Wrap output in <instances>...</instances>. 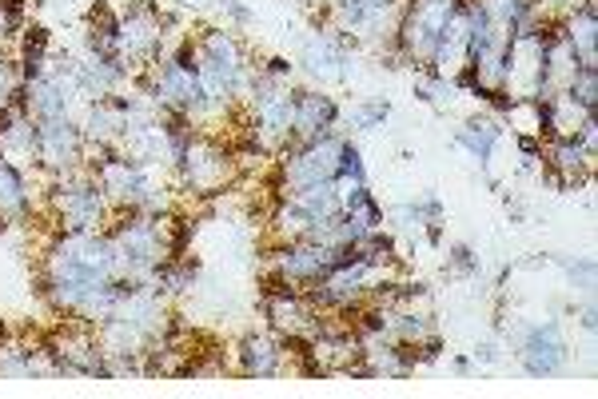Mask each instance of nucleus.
<instances>
[{
	"label": "nucleus",
	"instance_id": "obj_35",
	"mask_svg": "<svg viewBox=\"0 0 598 399\" xmlns=\"http://www.w3.org/2000/svg\"><path fill=\"white\" fill-rule=\"evenodd\" d=\"M0 8H4V12H16V16H24L28 0H0Z\"/></svg>",
	"mask_w": 598,
	"mask_h": 399
},
{
	"label": "nucleus",
	"instance_id": "obj_33",
	"mask_svg": "<svg viewBox=\"0 0 598 399\" xmlns=\"http://www.w3.org/2000/svg\"><path fill=\"white\" fill-rule=\"evenodd\" d=\"M535 4H539L543 12H551V8H555V12H567V8H575L579 0H535Z\"/></svg>",
	"mask_w": 598,
	"mask_h": 399
},
{
	"label": "nucleus",
	"instance_id": "obj_9",
	"mask_svg": "<svg viewBox=\"0 0 598 399\" xmlns=\"http://www.w3.org/2000/svg\"><path fill=\"white\" fill-rule=\"evenodd\" d=\"M511 352L523 360L527 376H559L567 368L571 344H567L559 320H543V324H519L511 332Z\"/></svg>",
	"mask_w": 598,
	"mask_h": 399
},
{
	"label": "nucleus",
	"instance_id": "obj_21",
	"mask_svg": "<svg viewBox=\"0 0 598 399\" xmlns=\"http://www.w3.org/2000/svg\"><path fill=\"white\" fill-rule=\"evenodd\" d=\"M339 176H343V180H355V184H367L363 152L355 148V140H343V148H339Z\"/></svg>",
	"mask_w": 598,
	"mask_h": 399
},
{
	"label": "nucleus",
	"instance_id": "obj_2",
	"mask_svg": "<svg viewBox=\"0 0 598 399\" xmlns=\"http://www.w3.org/2000/svg\"><path fill=\"white\" fill-rule=\"evenodd\" d=\"M168 224L172 216H148V212H120V220L108 228L116 252H120V272L128 280H156V268L172 260L168 252Z\"/></svg>",
	"mask_w": 598,
	"mask_h": 399
},
{
	"label": "nucleus",
	"instance_id": "obj_18",
	"mask_svg": "<svg viewBox=\"0 0 598 399\" xmlns=\"http://www.w3.org/2000/svg\"><path fill=\"white\" fill-rule=\"evenodd\" d=\"M563 92H567L583 112H598V64H579Z\"/></svg>",
	"mask_w": 598,
	"mask_h": 399
},
{
	"label": "nucleus",
	"instance_id": "obj_36",
	"mask_svg": "<svg viewBox=\"0 0 598 399\" xmlns=\"http://www.w3.org/2000/svg\"><path fill=\"white\" fill-rule=\"evenodd\" d=\"M8 336H12V328H8V324H4V320H0V344H4V340H8Z\"/></svg>",
	"mask_w": 598,
	"mask_h": 399
},
{
	"label": "nucleus",
	"instance_id": "obj_3",
	"mask_svg": "<svg viewBox=\"0 0 598 399\" xmlns=\"http://www.w3.org/2000/svg\"><path fill=\"white\" fill-rule=\"evenodd\" d=\"M48 204H52V216H56L60 232H96L116 212L112 200L104 196V188L96 184V176L88 168H72V172L52 176Z\"/></svg>",
	"mask_w": 598,
	"mask_h": 399
},
{
	"label": "nucleus",
	"instance_id": "obj_4",
	"mask_svg": "<svg viewBox=\"0 0 598 399\" xmlns=\"http://www.w3.org/2000/svg\"><path fill=\"white\" fill-rule=\"evenodd\" d=\"M176 20L156 4V0H128V8H120V32H116V48L132 68H152L160 56H168V28Z\"/></svg>",
	"mask_w": 598,
	"mask_h": 399
},
{
	"label": "nucleus",
	"instance_id": "obj_10",
	"mask_svg": "<svg viewBox=\"0 0 598 399\" xmlns=\"http://www.w3.org/2000/svg\"><path fill=\"white\" fill-rule=\"evenodd\" d=\"M288 368L284 340L276 332H248L236 344V372L248 380H276Z\"/></svg>",
	"mask_w": 598,
	"mask_h": 399
},
{
	"label": "nucleus",
	"instance_id": "obj_15",
	"mask_svg": "<svg viewBox=\"0 0 598 399\" xmlns=\"http://www.w3.org/2000/svg\"><path fill=\"white\" fill-rule=\"evenodd\" d=\"M48 44H52V36H48V28L44 24H32V28H24L20 32V56H16V76L24 80V84H36L52 64H48Z\"/></svg>",
	"mask_w": 598,
	"mask_h": 399
},
{
	"label": "nucleus",
	"instance_id": "obj_16",
	"mask_svg": "<svg viewBox=\"0 0 598 399\" xmlns=\"http://www.w3.org/2000/svg\"><path fill=\"white\" fill-rule=\"evenodd\" d=\"M196 280H200V260L192 256H172L156 268V284L164 296H184L188 288H196Z\"/></svg>",
	"mask_w": 598,
	"mask_h": 399
},
{
	"label": "nucleus",
	"instance_id": "obj_24",
	"mask_svg": "<svg viewBox=\"0 0 598 399\" xmlns=\"http://www.w3.org/2000/svg\"><path fill=\"white\" fill-rule=\"evenodd\" d=\"M515 148H519V156H523V168H531L535 160H543V136H535V132H519V136H515Z\"/></svg>",
	"mask_w": 598,
	"mask_h": 399
},
{
	"label": "nucleus",
	"instance_id": "obj_12",
	"mask_svg": "<svg viewBox=\"0 0 598 399\" xmlns=\"http://www.w3.org/2000/svg\"><path fill=\"white\" fill-rule=\"evenodd\" d=\"M563 36L583 64H598V0H579L563 16Z\"/></svg>",
	"mask_w": 598,
	"mask_h": 399
},
{
	"label": "nucleus",
	"instance_id": "obj_1",
	"mask_svg": "<svg viewBox=\"0 0 598 399\" xmlns=\"http://www.w3.org/2000/svg\"><path fill=\"white\" fill-rule=\"evenodd\" d=\"M192 44H196V80H200L204 96L220 112H228L236 100L248 96L256 64L248 60L244 44L228 28H204L200 36H192Z\"/></svg>",
	"mask_w": 598,
	"mask_h": 399
},
{
	"label": "nucleus",
	"instance_id": "obj_25",
	"mask_svg": "<svg viewBox=\"0 0 598 399\" xmlns=\"http://www.w3.org/2000/svg\"><path fill=\"white\" fill-rule=\"evenodd\" d=\"M411 212H415V220H419V228L423 224H431V220H443V204H439V196H419L415 204H407Z\"/></svg>",
	"mask_w": 598,
	"mask_h": 399
},
{
	"label": "nucleus",
	"instance_id": "obj_11",
	"mask_svg": "<svg viewBox=\"0 0 598 399\" xmlns=\"http://www.w3.org/2000/svg\"><path fill=\"white\" fill-rule=\"evenodd\" d=\"M343 112H339V100L323 88H311V92H296V120H292V140H315L331 128H339Z\"/></svg>",
	"mask_w": 598,
	"mask_h": 399
},
{
	"label": "nucleus",
	"instance_id": "obj_17",
	"mask_svg": "<svg viewBox=\"0 0 598 399\" xmlns=\"http://www.w3.org/2000/svg\"><path fill=\"white\" fill-rule=\"evenodd\" d=\"M343 216L355 220V224L367 228V232H371V228H383V220H387V216H383V204L371 196L367 184H355L351 192H343Z\"/></svg>",
	"mask_w": 598,
	"mask_h": 399
},
{
	"label": "nucleus",
	"instance_id": "obj_26",
	"mask_svg": "<svg viewBox=\"0 0 598 399\" xmlns=\"http://www.w3.org/2000/svg\"><path fill=\"white\" fill-rule=\"evenodd\" d=\"M487 104H491V112H495V116H515V108H519V96H515V92H507V88H491Z\"/></svg>",
	"mask_w": 598,
	"mask_h": 399
},
{
	"label": "nucleus",
	"instance_id": "obj_13",
	"mask_svg": "<svg viewBox=\"0 0 598 399\" xmlns=\"http://www.w3.org/2000/svg\"><path fill=\"white\" fill-rule=\"evenodd\" d=\"M32 184L24 176V168L0 152V216H8V224H24L32 220Z\"/></svg>",
	"mask_w": 598,
	"mask_h": 399
},
{
	"label": "nucleus",
	"instance_id": "obj_28",
	"mask_svg": "<svg viewBox=\"0 0 598 399\" xmlns=\"http://www.w3.org/2000/svg\"><path fill=\"white\" fill-rule=\"evenodd\" d=\"M260 72H268V76H276V80H288V84H292V60H288V56H268V60L260 64Z\"/></svg>",
	"mask_w": 598,
	"mask_h": 399
},
{
	"label": "nucleus",
	"instance_id": "obj_19",
	"mask_svg": "<svg viewBox=\"0 0 598 399\" xmlns=\"http://www.w3.org/2000/svg\"><path fill=\"white\" fill-rule=\"evenodd\" d=\"M483 8H487V16L499 24V28H515V24H523L531 12H539V4L535 0H483Z\"/></svg>",
	"mask_w": 598,
	"mask_h": 399
},
{
	"label": "nucleus",
	"instance_id": "obj_6",
	"mask_svg": "<svg viewBox=\"0 0 598 399\" xmlns=\"http://www.w3.org/2000/svg\"><path fill=\"white\" fill-rule=\"evenodd\" d=\"M459 0H407L399 4V20H395V48L407 56V64H427L431 60V48L447 24V16L455 12Z\"/></svg>",
	"mask_w": 598,
	"mask_h": 399
},
{
	"label": "nucleus",
	"instance_id": "obj_37",
	"mask_svg": "<svg viewBox=\"0 0 598 399\" xmlns=\"http://www.w3.org/2000/svg\"><path fill=\"white\" fill-rule=\"evenodd\" d=\"M180 4H200V0H180Z\"/></svg>",
	"mask_w": 598,
	"mask_h": 399
},
{
	"label": "nucleus",
	"instance_id": "obj_14",
	"mask_svg": "<svg viewBox=\"0 0 598 399\" xmlns=\"http://www.w3.org/2000/svg\"><path fill=\"white\" fill-rule=\"evenodd\" d=\"M499 140H503V116H475V120H467V124L455 132V144L475 156V164L483 168V176H487V168H491V156H495V144H499ZM487 180H491V176H487ZM491 184H495V180H491Z\"/></svg>",
	"mask_w": 598,
	"mask_h": 399
},
{
	"label": "nucleus",
	"instance_id": "obj_27",
	"mask_svg": "<svg viewBox=\"0 0 598 399\" xmlns=\"http://www.w3.org/2000/svg\"><path fill=\"white\" fill-rule=\"evenodd\" d=\"M415 352H419V364H439L443 360V336L439 332L427 336L423 344H415Z\"/></svg>",
	"mask_w": 598,
	"mask_h": 399
},
{
	"label": "nucleus",
	"instance_id": "obj_20",
	"mask_svg": "<svg viewBox=\"0 0 598 399\" xmlns=\"http://www.w3.org/2000/svg\"><path fill=\"white\" fill-rule=\"evenodd\" d=\"M387 116H391V104H387V100H367V104H359V108L347 112V128L371 132V128H379Z\"/></svg>",
	"mask_w": 598,
	"mask_h": 399
},
{
	"label": "nucleus",
	"instance_id": "obj_31",
	"mask_svg": "<svg viewBox=\"0 0 598 399\" xmlns=\"http://www.w3.org/2000/svg\"><path fill=\"white\" fill-rule=\"evenodd\" d=\"M475 360H479V364H499V344H495V340L479 344V348H475Z\"/></svg>",
	"mask_w": 598,
	"mask_h": 399
},
{
	"label": "nucleus",
	"instance_id": "obj_8",
	"mask_svg": "<svg viewBox=\"0 0 598 399\" xmlns=\"http://www.w3.org/2000/svg\"><path fill=\"white\" fill-rule=\"evenodd\" d=\"M351 256H355V248H331L323 240H284V244H276V252H268V268L280 272L288 284L307 288Z\"/></svg>",
	"mask_w": 598,
	"mask_h": 399
},
{
	"label": "nucleus",
	"instance_id": "obj_22",
	"mask_svg": "<svg viewBox=\"0 0 598 399\" xmlns=\"http://www.w3.org/2000/svg\"><path fill=\"white\" fill-rule=\"evenodd\" d=\"M447 272L451 276H479V256L471 244H451L447 252Z\"/></svg>",
	"mask_w": 598,
	"mask_h": 399
},
{
	"label": "nucleus",
	"instance_id": "obj_34",
	"mask_svg": "<svg viewBox=\"0 0 598 399\" xmlns=\"http://www.w3.org/2000/svg\"><path fill=\"white\" fill-rule=\"evenodd\" d=\"M471 368H475V364H471L467 356H455V360H451V372H455V376H467Z\"/></svg>",
	"mask_w": 598,
	"mask_h": 399
},
{
	"label": "nucleus",
	"instance_id": "obj_5",
	"mask_svg": "<svg viewBox=\"0 0 598 399\" xmlns=\"http://www.w3.org/2000/svg\"><path fill=\"white\" fill-rule=\"evenodd\" d=\"M176 176H180V188L208 200V196H220L228 188V180L236 176V156L228 144H220L216 136H208L200 128L196 140L188 144V156L176 164Z\"/></svg>",
	"mask_w": 598,
	"mask_h": 399
},
{
	"label": "nucleus",
	"instance_id": "obj_23",
	"mask_svg": "<svg viewBox=\"0 0 598 399\" xmlns=\"http://www.w3.org/2000/svg\"><path fill=\"white\" fill-rule=\"evenodd\" d=\"M563 268H567V276H571V284H579L583 292H591L595 288V264L583 256V260H563Z\"/></svg>",
	"mask_w": 598,
	"mask_h": 399
},
{
	"label": "nucleus",
	"instance_id": "obj_30",
	"mask_svg": "<svg viewBox=\"0 0 598 399\" xmlns=\"http://www.w3.org/2000/svg\"><path fill=\"white\" fill-rule=\"evenodd\" d=\"M224 4V12L236 20V24H252V8L244 4V0H220Z\"/></svg>",
	"mask_w": 598,
	"mask_h": 399
},
{
	"label": "nucleus",
	"instance_id": "obj_29",
	"mask_svg": "<svg viewBox=\"0 0 598 399\" xmlns=\"http://www.w3.org/2000/svg\"><path fill=\"white\" fill-rule=\"evenodd\" d=\"M24 32V16H16V12H4L0 8V44H8L12 36H20Z\"/></svg>",
	"mask_w": 598,
	"mask_h": 399
},
{
	"label": "nucleus",
	"instance_id": "obj_32",
	"mask_svg": "<svg viewBox=\"0 0 598 399\" xmlns=\"http://www.w3.org/2000/svg\"><path fill=\"white\" fill-rule=\"evenodd\" d=\"M579 324H583V332H595V300H587V304H583Z\"/></svg>",
	"mask_w": 598,
	"mask_h": 399
},
{
	"label": "nucleus",
	"instance_id": "obj_7",
	"mask_svg": "<svg viewBox=\"0 0 598 399\" xmlns=\"http://www.w3.org/2000/svg\"><path fill=\"white\" fill-rule=\"evenodd\" d=\"M36 128H40V144H36V168L52 180L60 172H72V168H84V152H88V140H84V128L72 112H60V116H36Z\"/></svg>",
	"mask_w": 598,
	"mask_h": 399
}]
</instances>
